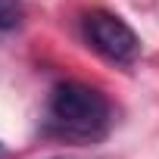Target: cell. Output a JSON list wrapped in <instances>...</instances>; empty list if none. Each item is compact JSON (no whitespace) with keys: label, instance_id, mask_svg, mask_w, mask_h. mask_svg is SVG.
<instances>
[{"label":"cell","instance_id":"6da1fadb","mask_svg":"<svg viewBox=\"0 0 159 159\" xmlns=\"http://www.w3.org/2000/svg\"><path fill=\"white\" fill-rule=\"evenodd\" d=\"M50 128L72 140H100L109 128V100L88 84L62 81L50 94Z\"/></svg>","mask_w":159,"mask_h":159},{"label":"cell","instance_id":"3957f363","mask_svg":"<svg viewBox=\"0 0 159 159\" xmlns=\"http://www.w3.org/2000/svg\"><path fill=\"white\" fill-rule=\"evenodd\" d=\"M22 3L19 0H0V31H10L22 22Z\"/></svg>","mask_w":159,"mask_h":159},{"label":"cell","instance_id":"7a4b0ae2","mask_svg":"<svg viewBox=\"0 0 159 159\" xmlns=\"http://www.w3.org/2000/svg\"><path fill=\"white\" fill-rule=\"evenodd\" d=\"M84 34H88L91 47L97 53H103L106 59H112V62L128 66L140 53V38L116 13H91L84 19Z\"/></svg>","mask_w":159,"mask_h":159}]
</instances>
